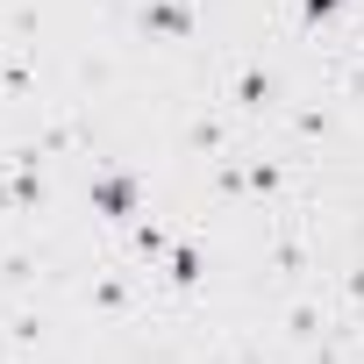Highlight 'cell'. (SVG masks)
Here are the masks:
<instances>
[{"label": "cell", "instance_id": "obj_1", "mask_svg": "<svg viewBox=\"0 0 364 364\" xmlns=\"http://www.w3.org/2000/svg\"><path fill=\"white\" fill-rule=\"evenodd\" d=\"M328 8H343V0H307V15H328Z\"/></svg>", "mask_w": 364, "mask_h": 364}]
</instances>
